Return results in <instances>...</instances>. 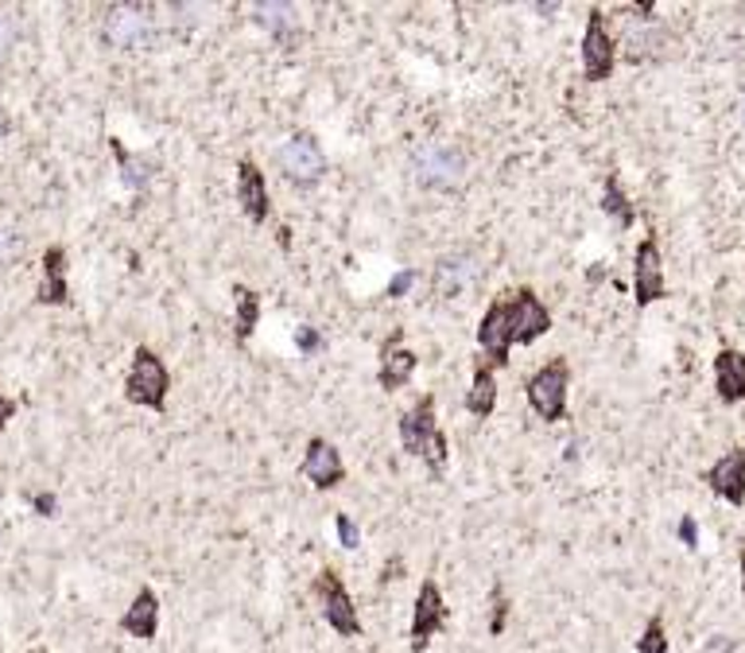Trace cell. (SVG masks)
<instances>
[{
	"label": "cell",
	"mask_w": 745,
	"mask_h": 653,
	"mask_svg": "<svg viewBox=\"0 0 745 653\" xmlns=\"http://www.w3.org/2000/svg\"><path fill=\"white\" fill-rule=\"evenodd\" d=\"M32 506H36V513H44V518H51V513L59 510L54 494H32Z\"/></svg>",
	"instance_id": "obj_33"
},
{
	"label": "cell",
	"mask_w": 745,
	"mask_h": 653,
	"mask_svg": "<svg viewBox=\"0 0 745 653\" xmlns=\"http://www.w3.org/2000/svg\"><path fill=\"white\" fill-rule=\"evenodd\" d=\"M703 483L730 506H745V448H730L726 456L715 459L703 474Z\"/></svg>",
	"instance_id": "obj_14"
},
{
	"label": "cell",
	"mask_w": 745,
	"mask_h": 653,
	"mask_svg": "<svg viewBox=\"0 0 745 653\" xmlns=\"http://www.w3.org/2000/svg\"><path fill=\"white\" fill-rule=\"evenodd\" d=\"M513 342H516L513 304H509V300H493L478 323V347L486 350L489 366L493 370L509 366V350H513Z\"/></svg>",
	"instance_id": "obj_8"
},
{
	"label": "cell",
	"mask_w": 745,
	"mask_h": 653,
	"mask_svg": "<svg viewBox=\"0 0 745 653\" xmlns=\"http://www.w3.org/2000/svg\"><path fill=\"white\" fill-rule=\"evenodd\" d=\"M16 416V401H12L9 394H0V432H4V424Z\"/></svg>",
	"instance_id": "obj_34"
},
{
	"label": "cell",
	"mask_w": 745,
	"mask_h": 653,
	"mask_svg": "<svg viewBox=\"0 0 745 653\" xmlns=\"http://www.w3.org/2000/svg\"><path fill=\"white\" fill-rule=\"evenodd\" d=\"M602 210L613 218V222L621 226V230H630L633 222H637V210H633L630 195H625V188H621L618 176H606V188H602Z\"/></svg>",
	"instance_id": "obj_23"
},
{
	"label": "cell",
	"mask_w": 745,
	"mask_h": 653,
	"mask_svg": "<svg viewBox=\"0 0 745 653\" xmlns=\"http://www.w3.org/2000/svg\"><path fill=\"white\" fill-rule=\"evenodd\" d=\"M737 568H742V603H745V548H742V556H737Z\"/></svg>",
	"instance_id": "obj_37"
},
{
	"label": "cell",
	"mask_w": 745,
	"mask_h": 653,
	"mask_svg": "<svg viewBox=\"0 0 745 653\" xmlns=\"http://www.w3.org/2000/svg\"><path fill=\"white\" fill-rule=\"evenodd\" d=\"M233 295H237V342H248V335L257 331L260 323V295L245 285L233 288Z\"/></svg>",
	"instance_id": "obj_24"
},
{
	"label": "cell",
	"mask_w": 745,
	"mask_h": 653,
	"mask_svg": "<svg viewBox=\"0 0 745 653\" xmlns=\"http://www.w3.org/2000/svg\"><path fill=\"white\" fill-rule=\"evenodd\" d=\"M478 280H481V265L474 257H443L431 273V288L443 300H454V295H462L466 288L478 285Z\"/></svg>",
	"instance_id": "obj_16"
},
{
	"label": "cell",
	"mask_w": 745,
	"mask_h": 653,
	"mask_svg": "<svg viewBox=\"0 0 745 653\" xmlns=\"http://www.w3.org/2000/svg\"><path fill=\"white\" fill-rule=\"evenodd\" d=\"M439 424H435V397L424 394L416 404H412L404 416H400V444H404V451L408 456H427V448H431V439L439 436Z\"/></svg>",
	"instance_id": "obj_13"
},
{
	"label": "cell",
	"mask_w": 745,
	"mask_h": 653,
	"mask_svg": "<svg viewBox=\"0 0 745 653\" xmlns=\"http://www.w3.org/2000/svg\"><path fill=\"white\" fill-rule=\"evenodd\" d=\"M253 20L260 27H268L276 39H292L295 27H300V16H295L292 4H253Z\"/></svg>",
	"instance_id": "obj_22"
},
{
	"label": "cell",
	"mask_w": 745,
	"mask_h": 653,
	"mask_svg": "<svg viewBox=\"0 0 745 653\" xmlns=\"http://www.w3.org/2000/svg\"><path fill=\"white\" fill-rule=\"evenodd\" d=\"M668 295V280H664V257H660V242L657 233L640 238L637 253H633V300L637 307H648Z\"/></svg>",
	"instance_id": "obj_7"
},
{
	"label": "cell",
	"mask_w": 745,
	"mask_h": 653,
	"mask_svg": "<svg viewBox=\"0 0 745 653\" xmlns=\"http://www.w3.org/2000/svg\"><path fill=\"white\" fill-rule=\"evenodd\" d=\"M20 253H24V233H20L12 222H0V269L12 265Z\"/></svg>",
	"instance_id": "obj_27"
},
{
	"label": "cell",
	"mask_w": 745,
	"mask_h": 653,
	"mask_svg": "<svg viewBox=\"0 0 745 653\" xmlns=\"http://www.w3.org/2000/svg\"><path fill=\"white\" fill-rule=\"evenodd\" d=\"M637 653H668V630L664 618H648L637 638Z\"/></svg>",
	"instance_id": "obj_26"
},
{
	"label": "cell",
	"mask_w": 745,
	"mask_h": 653,
	"mask_svg": "<svg viewBox=\"0 0 745 653\" xmlns=\"http://www.w3.org/2000/svg\"><path fill=\"white\" fill-rule=\"evenodd\" d=\"M412 171L424 188H454L466 176V156L451 144H424L412 156Z\"/></svg>",
	"instance_id": "obj_9"
},
{
	"label": "cell",
	"mask_w": 745,
	"mask_h": 653,
	"mask_svg": "<svg viewBox=\"0 0 745 653\" xmlns=\"http://www.w3.org/2000/svg\"><path fill=\"white\" fill-rule=\"evenodd\" d=\"M101 36L117 51H141V47H148L156 39V24H151L148 9H141V4H117V9L106 12Z\"/></svg>",
	"instance_id": "obj_6"
},
{
	"label": "cell",
	"mask_w": 745,
	"mask_h": 653,
	"mask_svg": "<svg viewBox=\"0 0 745 653\" xmlns=\"http://www.w3.org/2000/svg\"><path fill=\"white\" fill-rule=\"evenodd\" d=\"M168 394H171L168 362H163L151 347H136L133 366L124 374V397L133 404H141V409L163 412L168 409Z\"/></svg>",
	"instance_id": "obj_1"
},
{
	"label": "cell",
	"mask_w": 745,
	"mask_h": 653,
	"mask_svg": "<svg viewBox=\"0 0 745 653\" xmlns=\"http://www.w3.org/2000/svg\"><path fill=\"white\" fill-rule=\"evenodd\" d=\"M276 160L284 168V180L295 183V188L319 183L322 171H327V153H322V144L310 133H295L292 141L280 144V148H276Z\"/></svg>",
	"instance_id": "obj_4"
},
{
	"label": "cell",
	"mask_w": 745,
	"mask_h": 653,
	"mask_svg": "<svg viewBox=\"0 0 745 653\" xmlns=\"http://www.w3.org/2000/svg\"><path fill=\"white\" fill-rule=\"evenodd\" d=\"M32 653H47V645H36V650H32Z\"/></svg>",
	"instance_id": "obj_38"
},
{
	"label": "cell",
	"mask_w": 745,
	"mask_h": 653,
	"mask_svg": "<svg viewBox=\"0 0 745 653\" xmlns=\"http://www.w3.org/2000/svg\"><path fill=\"white\" fill-rule=\"evenodd\" d=\"M493 409H497V370L481 359L474 366L471 389H466V412L478 416V421H486V416H493Z\"/></svg>",
	"instance_id": "obj_21"
},
{
	"label": "cell",
	"mask_w": 745,
	"mask_h": 653,
	"mask_svg": "<svg viewBox=\"0 0 745 653\" xmlns=\"http://www.w3.org/2000/svg\"><path fill=\"white\" fill-rule=\"evenodd\" d=\"M303 474L319 491H334L342 479H346V463H342V451L330 444L327 436H310L307 451H303Z\"/></svg>",
	"instance_id": "obj_12"
},
{
	"label": "cell",
	"mask_w": 745,
	"mask_h": 653,
	"mask_svg": "<svg viewBox=\"0 0 745 653\" xmlns=\"http://www.w3.org/2000/svg\"><path fill=\"white\" fill-rule=\"evenodd\" d=\"M9 129H12V121H9V109L0 106V136H9Z\"/></svg>",
	"instance_id": "obj_36"
},
{
	"label": "cell",
	"mask_w": 745,
	"mask_h": 653,
	"mask_svg": "<svg viewBox=\"0 0 745 653\" xmlns=\"http://www.w3.org/2000/svg\"><path fill=\"white\" fill-rule=\"evenodd\" d=\"M680 537L687 548H699V529H695V518H683L680 521Z\"/></svg>",
	"instance_id": "obj_32"
},
{
	"label": "cell",
	"mask_w": 745,
	"mask_h": 653,
	"mask_svg": "<svg viewBox=\"0 0 745 653\" xmlns=\"http://www.w3.org/2000/svg\"><path fill=\"white\" fill-rule=\"evenodd\" d=\"M109 144H113V156H117V164H121V180L129 183L133 191H144V188H148V180H151V168H148V164H141L136 156L124 153L121 141H109Z\"/></svg>",
	"instance_id": "obj_25"
},
{
	"label": "cell",
	"mask_w": 745,
	"mask_h": 653,
	"mask_svg": "<svg viewBox=\"0 0 745 653\" xmlns=\"http://www.w3.org/2000/svg\"><path fill=\"white\" fill-rule=\"evenodd\" d=\"M447 627V603H443V588L435 576H427L419 583V595H416V607H412V645L424 650L439 630Z\"/></svg>",
	"instance_id": "obj_10"
},
{
	"label": "cell",
	"mask_w": 745,
	"mask_h": 653,
	"mask_svg": "<svg viewBox=\"0 0 745 653\" xmlns=\"http://www.w3.org/2000/svg\"><path fill=\"white\" fill-rule=\"evenodd\" d=\"M16 36H20L16 16H12V12H4V9H0V55H9L12 47H16Z\"/></svg>",
	"instance_id": "obj_30"
},
{
	"label": "cell",
	"mask_w": 745,
	"mask_h": 653,
	"mask_svg": "<svg viewBox=\"0 0 745 653\" xmlns=\"http://www.w3.org/2000/svg\"><path fill=\"white\" fill-rule=\"evenodd\" d=\"M121 630L133 634L136 642H151V638L160 634V600H156V591L151 588L136 591V600L121 615Z\"/></svg>",
	"instance_id": "obj_17"
},
{
	"label": "cell",
	"mask_w": 745,
	"mask_h": 653,
	"mask_svg": "<svg viewBox=\"0 0 745 653\" xmlns=\"http://www.w3.org/2000/svg\"><path fill=\"white\" fill-rule=\"evenodd\" d=\"M295 347H300L303 354H315V350L322 347L319 331H310V327H300V331H295Z\"/></svg>",
	"instance_id": "obj_31"
},
{
	"label": "cell",
	"mask_w": 745,
	"mask_h": 653,
	"mask_svg": "<svg viewBox=\"0 0 745 653\" xmlns=\"http://www.w3.org/2000/svg\"><path fill=\"white\" fill-rule=\"evenodd\" d=\"M237 203H241V215H245L253 226H265L268 215H272L265 171L257 168V160H248V156L237 164Z\"/></svg>",
	"instance_id": "obj_15"
},
{
	"label": "cell",
	"mask_w": 745,
	"mask_h": 653,
	"mask_svg": "<svg viewBox=\"0 0 745 653\" xmlns=\"http://www.w3.org/2000/svg\"><path fill=\"white\" fill-rule=\"evenodd\" d=\"M505 627H509V600H505V591L497 588L493 591V610H489V634L501 638L505 634Z\"/></svg>",
	"instance_id": "obj_28"
},
{
	"label": "cell",
	"mask_w": 745,
	"mask_h": 653,
	"mask_svg": "<svg viewBox=\"0 0 745 653\" xmlns=\"http://www.w3.org/2000/svg\"><path fill=\"white\" fill-rule=\"evenodd\" d=\"M509 304H513L516 342L533 347L536 339H544V335L551 331V307L544 304V300L533 292V288H516V292L509 295Z\"/></svg>",
	"instance_id": "obj_11"
},
{
	"label": "cell",
	"mask_w": 745,
	"mask_h": 653,
	"mask_svg": "<svg viewBox=\"0 0 745 653\" xmlns=\"http://www.w3.org/2000/svg\"><path fill=\"white\" fill-rule=\"evenodd\" d=\"M334 529H338V541H342V548H362V529H357V521L350 518V513H338Z\"/></svg>",
	"instance_id": "obj_29"
},
{
	"label": "cell",
	"mask_w": 745,
	"mask_h": 653,
	"mask_svg": "<svg viewBox=\"0 0 745 653\" xmlns=\"http://www.w3.org/2000/svg\"><path fill=\"white\" fill-rule=\"evenodd\" d=\"M416 374V354L408 347H400V339H389L381 347V366H377V385L384 394H396Z\"/></svg>",
	"instance_id": "obj_19"
},
{
	"label": "cell",
	"mask_w": 745,
	"mask_h": 653,
	"mask_svg": "<svg viewBox=\"0 0 745 653\" xmlns=\"http://www.w3.org/2000/svg\"><path fill=\"white\" fill-rule=\"evenodd\" d=\"M618 66V39L610 32V16L602 9H590L583 32V74L590 82H606Z\"/></svg>",
	"instance_id": "obj_5"
},
{
	"label": "cell",
	"mask_w": 745,
	"mask_h": 653,
	"mask_svg": "<svg viewBox=\"0 0 745 653\" xmlns=\"http://www.w3.org/2000/svg\"><path fill=\"white\" fill-rule=\"evenodd\" d=\"M39 304H66L71 300V285H66V250L62 245H47L44 253V280H39V292H36Z\"/></svg>",
	"instance_id": "obj_20"
},
{
	"label": "cell",
	"mask_w": 745,
	"mask_h": 653,
	"mask_svg": "<svg viewBox=\"0 0 745 653\" xmlns=\"http://www.w3.org/2000/svg\"><path fill=\"white\" fill-rule=\"evenodd\" d=\"M715 394L722 404H742L745 401V354L734 347L715 354Z\"/></svg>",
	"instance_id": "obj_18"
},
{
	"label": "cell",
	"mask_w": 745,
	"mask_h": 653,
	"mask_svg": "<svg viewBox=\"0 0 745 653\" xmlns=\"http://www.w3.org/2000/svg\"><path fill=\"white\" fill-rule=\"evenodd\" d=\"M310 595L319 600L322 618L330 622V630H334V634H342V638L362 634V618H357L354 595H350V588L342 583V576H338L334 568H322V572L315 576V583H310Z\"/></svg>",
	"instance_id": "obj_3"
},
{
	"label": "cell",
	"mask_w": 745,
	"mask_h": 653,
	"mask_svg": "<svg viewBox=\"0 0 745 653\" xmlns=\"http://www.w3.org/2000/svg\"><path fill=\"white\" fill-rule=\"evenodd\" d=\"M412 280H416V273H400V277L396 280H392V285H389V295H400V292H408V285H412Z\"/></svg>",
	"instance_id": "obj_35"
},
{
	"label": "cell",
	"mask_w": 745,
	"mask_h": 653,
	"mask_svg": "<svg viewBox=\"0 0 745 653\" xmlns=\"http://www.w3.org/2000/svg\"><path fill=\"white\" fill-rule=\"evenodd\" d=\"M567 389H571V366L567 359H551L528 377L524 394H528V404L540 421L555 424L567 416Z\"/></svg>",
	"instance_id": "obj_2"
}]
</instances>
